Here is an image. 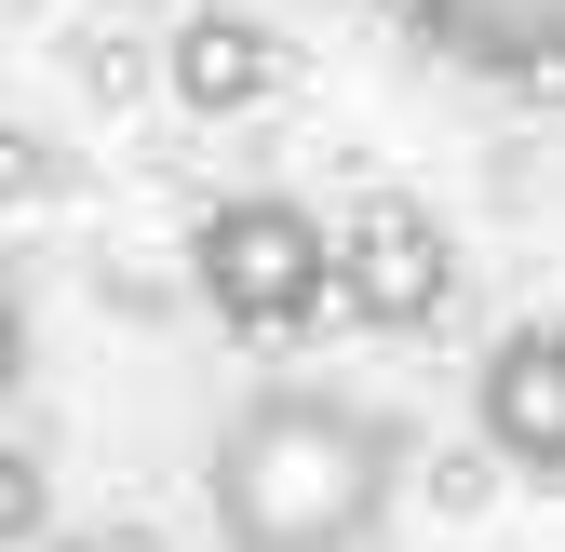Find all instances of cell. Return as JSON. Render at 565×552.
Segmentation results:
<instances>
[{"label": "cell", "mask_w": 565, "mask_h": 552, "mask_svg": "<svg viewBox=\"0 0 565 552\" xmlns=\"http://www.w3.org/2000/svg\"><path fill=\"white\" fill-rule=\"evenodd\" d=\"M0 297H14V243H0Z\"/></svg>", "instance_id": "9"}, {"label": "cell", "mask_w": 565, "mask_h": 552, "mask_svg": "<svg viewBox=\"0 0 565 552\" xmlns=\"http://www.w3.org/2000/svg\"><path fill=\"white\" fill-rule=\"evenodd\" d=\"M417 28L458 67H484V82H539L552 41H565V0H417Z\"/></svg>", "instance_id": "6"}, {"label": "cell", "mask_w": 565, "mask_h": 552, "mask_svg": "<svg viewBox=\"0 0 565 552\" xmlns=\"http://www.w3.org/2000/svg\"><path fill=\"white\" fill-rule=\"evenodd\" d=\"M41 512H54L41 458H28V445H0V552H14V539H41Z\"/></svg>", "instance_id": "7"}, {"label": "cell", "mask_w": 565, "mask_h": 552, "mask_svg": "<svg viewBox=\"0 0 565 552\" xmlns=\"http://www.w3.org/2000/svg\"><path fill=\"white\" fill-rule=\"evenodd\" d=\"M323 256H337V310L377 323V337L445 323V297H458V243H445V216H431L417 189H364V202L323 230Z\"/></svg>", "instance_id": "3"}, {"label": "cell", "mask_w": 565, "mask_h": 552, "mask_svg": "<svg viewBox=\"0 0 565 552\" xmlns=\"http://www.w3.org/2000/svg\"><path fill=\"white\" fill-rule=\"evenodd\" d=\"M162 82H175V108L230 121V108H256V95L282 82V41H269L256 14H189V28H175V54H162Z\"/></svg>", "instance_id": "5"}, {"label": "cell", "mask_w": 565, "mask_h": 552, "mask_svg": "<svg viewBox=\"0 0 565 552\" xmlns=\"http://www.w3.org/2000/svg\"><path fill=\"white\" fill-rule=\"evenodd\" d=\"M471 404H484V445H499L512 471H565V337L552 323H512L499 351H484V378H471Z\"/></svg>", "instance_id": "4"}, {"label": "cell", "mask_w": 565, "mask_h": 552, "mask_svg": "<svg viewBox=\"0 0 565 552\" xmlns=\"http://www.w3.org/2000/svg\"><path fill=\"white\" fill-rule=\"evenodd\" d=\"M404 499V432L364 391L269 378L230 404V432L202 445V512L230 552H364Z\"/></svg>", "instance_id": "1"}, {"label": "cell", "mask_w": 565, "mask_h": 552, "mask_svg": "<svg viewBox=\"0 0 565 552\" xmlns=\"http://www.w3.org/2000/svg\"><path fill=\"white\" fill-rule=\"evenodd\" d=\"M28 378V323H14V297H0V391Z\"/></svg>", "instance_id": "8"}, {"label": "cell", "mask_w": 565, "mask_h": 552, "mask_svg": "<svg viewBox=\"0 0 565 552\" xmlns=\"http://www.w3.org/2000/svg\"><path fill=\"white\" fill-rule=\"evenodd\" d=\"M189 284H202V310H216L230 337H310V323L337 310L323 216H310V202H282V189L216 202V216L189 230Z\"/></svg>", "instance_id": "2"}]
</instances>
